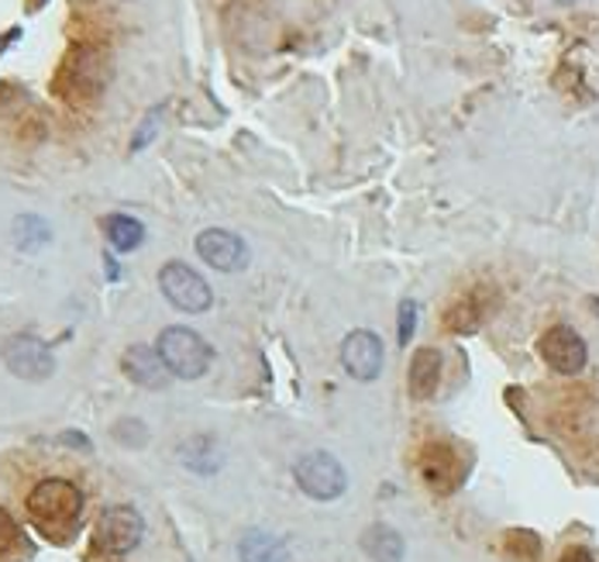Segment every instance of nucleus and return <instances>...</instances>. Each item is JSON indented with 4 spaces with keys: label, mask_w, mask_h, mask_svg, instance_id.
I'll return each mask as SVG.
<instances>
[{
    "label": "nucleus",
    "mask_w": 599,
    "mask_h": 562,
    "mask_svg": "<svg viewBox=\"0 0 599 562\" xmlns=\"http://www.w3.org/2000/svg\"><path fill=\"white\" fill-rule=\"evenodd\" d=\"M80 511H83V494L69 480H42L28 494V514L53 538H66L69 531H77Z\"/></svg>",
    "instance_id": "obj_1"
},
{
    "label": "nucleus",
    "mask_w": 599,
    "mask_h": 562,
    "mask_svg": "<svg viewBox=\"0 0 599 562\" xmlns=\"http://www.w3.org/2000/svg\"><path fill=\"white\" fill-rule=\"evenodd\" d=\"M155 348H159L162 363L170 366L173 377L200 380L204 372L210 369V345L194 332V328H183V324L165 328V332L159 335Z\"/></svg>",
    "instance_id": "obj_2"
},
{
    "label": "nucleus",
    "mask_w": 599,
    "mask_h": 562,
    "mask_svg": "<svg viewBox=\"0 0 599 562\" xmlns=\"http://www.w3.org/2000/svg\"><path fill=\"white\" fill-rule=\"evenodd\" d=\"M293 477L300 483V490L314 501H338L348 486L345 466L334 459L331 452H307L297 459Z\"/></svg>",
    "instance_id": "obj_3"
},
{
    "label": "nucleus",
    "mask_w": 599,
    "mask_h": 562,
    "mask_svg": "<svg viewBox=\"0 0 599 562\" xmlns=\"http://www.w3.org/2000/svg\"><path fill=\"white\" fill-rule=\"evenodd\" d=\"M159 290L183 314H204L214 300L207 279L197 269H189L186 263H165L159 273Z\"/></svg>",
    "instance_id": "obj_4"
},
{
    "label": "nucleus",
    "mask_w": 599,
    "mask_h": 562,
    "mask_svg": "<svg viewBox=\"0 0 599 562\" xmlns=\"http://www.w3.org/2000/svg\"><path fill=\"white\" fill-rule=\"evenodd\" d=\"M141 535H146V521L135 507H107L101 514L97 528H93V546L104 555H128L131 549H138Z\"/></svg>",
    "instance_id": "obj_5"
},
{
    "label": "nucleus",
    "mask_w": 599,
    "mask_h": 562,
    "mask_svg": "<svg viewBox=\"0 0 599 562\" xmlns=\"http://www.w3.org/2000/svg\"><path fill=\"white\" fill-rule=\"evenodd\" d=\"M0 356H4V366L21 380H49L53 372H56L53 348L45 345L42 339H35V335H11V339H4Z\"/></svg>",
    "instance_id": "obj_6"
},
{
    "label": "nucleus",
    "mask_w": 599,
    "mask_h": 562,
    "mask_svg": "<svg viewBox=\"0 0 599 562\" xmlns=\"http://www.w3.org/2000/svg\"><path fill=\"white\" fill-rule=\"evenodd\" d=\"M538 348H541V359L555 372H562V377H575V372H583V366L589 359L583 335L568 324L548 328V332L541 335V342H538Z\"/></svg>",
    "instance_id": "obj_7"
},
{
    "label": "nucleus",
    "mask_w": 599,
    "mask_h": 562,
    "mask_svg": "<svg viewBox=\"0 0 599 562\" xmlns=\"http://www.w3.org/2000/svg\"><path fill=\"white\" fill-rule=\"evenodd\" d=\"M197 255L221 273H238L249 266V245L245 239H238L234 231L224 228H207L197 236Z\"/></svg>",
    "instance_id": "obj_8"
},
{
    "label": "nucleus",
    "mask_w": 599,
    "mask_h": 562,
    "mask_svg": "<svg viewBox=\"0 0 599 562\" xmlns=\"http://www.w3.org/2000/svg\"><path fill=\"white\" fill-rule=\"evenodd\" d=\"M342 366L348 369V377L358 383H372L382 372V339L358 328L342 342Z\"/></svg>",
    "instance_id": "obj_9"
},
{
    "label": "nucleus",
    "mask_w": 599,
    "mask_h": 562,
    "mask_svg": "<svg viewBox=\"0 0 599 562\" xmlns=\"http://www.w3.org/2000/svg\"><path fill=\"white\" fill-rule=\"evenodd\" d=\"M421 477L430 490L451 494V490L462 483V459H459V452H454V445L430 441L421 452Z\"/></svg>",
    "instance_id": "obj_10"
},
{
    "label": "nucleus",
    "mask_w": 599,
    "mask_h": 562,
    "mask_svg": "<svg viewBox=\"0 0 599 562\" xmlns=\"http://www.w3.org/2000/svg\"><path fill=\"white\" fill-rule=\"evenodd\" d=\"M122 366H125L128 377L146 390H162V387H170V380H173L170 366L162 363L159 348H152V345H131L125 353V359H122Z\"/></svg>",
    "instance_id": "obj_11"
},
{
    "label": "nucleus",
    "mask_w": 599,
    "mask_h": 562,
    "mask_svg": "<svg viewBox=\"0 0 599 562\" xmlns=\"http://www.w3.org/2000/svg\"><path fill=\"white\" fill-rule=\"evenodd\" d=\"M62 77L69 80V93L66 98H93L101 87H104V62L97 53H90V49H77L73 56L66 59V69H62Z\"/></svg>",
    "instance_id": "obj_12"
},
{
    "label": "nucleus",
    "mask_w": 599,
    "mask_h": 562,
    "mask_svg": "<svg viewBox=\"0 0 599 562\" xmlns=\"http://www.w3.org/2000/svg\"><path fill=\"white\" fill-rule=\"evenodd\" d=\"M441 383V348L424 345L411 359V377H406V387H411L414 401H430Z\"/></svg>",
    "instance_id": "obj_13"
},
{
    "label": "nucleus",
    "mask_w": 599,
    "mask_h": 562,
    "mask_svg": "<svg viewBox=\"0 0 599 562\" xmlns=\"http://www.w3.org/2000/svg\"><path fill=\"white\" fill-rule=\"evenodd\" d=\"M238 555L242 562H290V549H286L283 538L262 528H249L238 542Z\"/></svg>",
    "instance_id": "obj_14"
},
{
    "label": "nucleus",
    "mask_w": 599,
    "mask_h": 562,
    "mask_svg": "<svg viewBox=\"0 0 599 562\" xmlns=\"http://www.w3.org/2000/svg\"><path fill=\"white\" fill-rule=\"evenodd\" d=\"M362 549L372 562H403L406 555L403 535L390 525H369L362 531Z\"/></svg>",
    "instance_id": "obj_15"
},
{
    "label": "nucleus",
    "mask_w": 599,
    "mask_h": 562,
    "mask_svg": "<svg viewBox=\"0 0 599 562\" xmlns=\"http://www.w3.org/2000/svg\"><path fill=\"white\" fill-rule=\"evenodd\" d=\"M180 459H183L194 473H200V477L221 470V449H218V441H214L210 435H194V438H186V441H183V449H180Z\"/></svg>",
    "instance_id": "obj_16"
},
{
    "label": "nucleus",
    "mask_w": 599,
    "mask_h": 562,
    "mask_svg": "<svg viewBox=\"0 0 599 562\" xmlns=\"http://www.w3.org/2000/svg\"><path fill=\"white\" fill-rule=\"evenodd\" d=\"M104 236H107L111 249L131 252V249H138L141 242H146V225H141L138 218H131V215H111V218H104Z\"/></svg>",
    "instance_id": "obj_17"
},
{
    "label": "nucleus",
    "mask_w": 599,
    "mask_h": 562,
    "mask_svg": "<svg viewBox=\"0 0 599 562\" xmlns=\"http://www.w3.org/2000/svg\"><path fill=\"white\" fill-rule=\"evenodd\" d=\"M14 242H18V249L35 252V249H42L45 242H49V225H45L42 218H35V215L18 218L14 221Z\"/></svg>",
    "instance_id": "obj_18"
},
{
    "label": "nucleus",
    "mask_w": 599,
    "mask_h": 562,
    "mask_svg": "<svg viewBox=\"0 0 599 562\" xmlns=\"http://www.w3.org/2000/svg\"><path fill=\"white\" fill-rule=\"evenodd\" d=\"M479 321H483V308L475 303V294L462 297V300L448 311V328H451V332H472V328H475Z\"/></svg>",
    "instance_id": "obj_19"
},
{
    "label": "nucleus",
    "mask_w": 599,
    "mask_h": 562,
    "mask_svg": "<svg viewBox=\"0 0 599 562\" xmlns=\"http://www.w3.org/2000/svg\"><path fill=\"white\" fill-rule=\"evenodd\" d=\"M507 549H510V555H517L523 562H534L541 555V538L534 531H510Z\"/></svg>",
    "instance_id": "obj_20"
},
{
    "label": "nucleus",
    "mask_w": 599,
    "mask_h": 562,
    "mask_svg": "<svg viewBox=\"0 0 599 562\" xmlns=\"http://www.w3.org/2000/svg\"><path fill=\"white\" fill-rule=\"evenodd\" d=\"M414 332H417V303H414V300H403V303H400V328H396V342H400V345H411Z\"/></svg>",
    "instance_id": "obj_21"
},
{
    "label": "nucleus",
    "mask_w": 599,
    "mask_h": 562,
    "mask_svg": "<svg viewBox=\"0 0 599 562\" xmlns=\"http://www.w3.org/2000/svg\"><path fill=\"white\" fill-rule=\"evenodd\" d=\"M114 438L122 445H146L149 435H146V425L141 421H117L114 425Z\"/></svg>",
    "instance_id": "obj_22"
},
{
    "label": "nucleus",
    "mask_w": 599,
    "mask_h": 562,
    "mask_svg": "<svg viewBox=\"0 0 599 562\" xmlns=\"http://www.w3.org/2000/svg\"><path fill=\"white\" fill-rule=\"evenodd\" d=\"M159 114L162 111H149L146 114V122L138 125V131H135V138H131V152H141L149 142H152V135L159 131Z\"/></svg>",
    "instance_id": "obj_23"
},
{
    "label": "nucleus",
    "mask_w": 599,
    "mask_h": 562,
    "mask_svg": "<svg viewBox=\"0 0 599 562\" xmlns=\"http://www.w3.org/2000/svg\"><path fill=\"white\" fill-rule=\"evenodd\" d=\"M18 546V525L11 514L0 507V555H8Z\"/></svg>",
    "instance_id": "obj_24"
},
{
    "label": "nucleus",
    "mask_w": 599,
    "mask_h": 562,
    "mask_svg": "<svg viewBox=\"0 0 599 562\" xmlns=\"http://www.w3.org/2000/svg\"><path fill=\"white\" fill-rule=\"evenodd\" d=\"M558 562H596V559H592V552H586V549H568Z\"/></svg>",
    "instance_id": "obj_25"
},
{
    "label": "nucleus",
    "mask_w": 599,
    "mask_h": 562,
    "mask_svg": "<svg viewBox=\"0 0 599 562\" xmlns=\"http://www.w3.org/2000/svg\"><path fill=\"white\" fill-rule=\"evenodd\" d=\"M558 4H575V0H558Z\"/></svg>",
    "instance_id": "obj_26"
}]
</instances>
